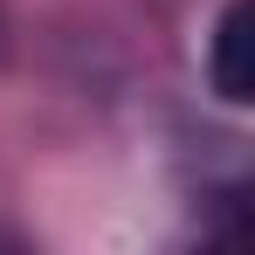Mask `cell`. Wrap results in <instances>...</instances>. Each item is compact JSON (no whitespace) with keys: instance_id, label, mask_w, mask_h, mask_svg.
<instances>
[{"instance_id":"obj_1","label":"cell","mask_w":255,"mask_h":255,"mask_svg":"<svg viewBox=\"0 0 255 255\" xmlns=\"http://www.w3.org/2000/svg\"><path fill=\"white\" fill-rule=\"evenodd\" d=\"M249 14H255V0H228L207 35V83L221 104H249V90H255L249 83Z\"/></svg>"}]
</instances>
